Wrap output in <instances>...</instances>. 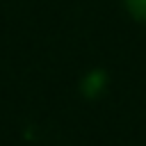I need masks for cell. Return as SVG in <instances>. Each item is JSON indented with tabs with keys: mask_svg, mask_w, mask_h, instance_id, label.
<instances>
[{
	"mask_svg": "<svg viewBox=\"0 0 146 146\" xmlns=\"http://www.w3.org/2000/svg\"><path fill=\"white\" fill-rule=\"evenodd\" d=\"M103 78H105V75L96 71L94 75H89V78H87V82L82 84V91H84V94H89V96H94V94H96V89H98V87H103Z\"/></svg>",
	"mask_w": 146,
	"mask_h": 146,
	"instance_id": "cell-1",
	"label": "cell"
},
{
	"mask_svg": "<svg viewBox=\"0 0 146 146\" xmlns=\"http://www.w3.org/2000/svg\"><path fill=\"white\" fill-rule=\"evenodd\" d=\"M125 5H128V9H130L132 16L146 21V0H125Z\"/></svg>",
	"mask_w": 146,
	"mask_h": 146,
	"instance_id": "cell-2",
	"label": "cell"
}]
</instances>
